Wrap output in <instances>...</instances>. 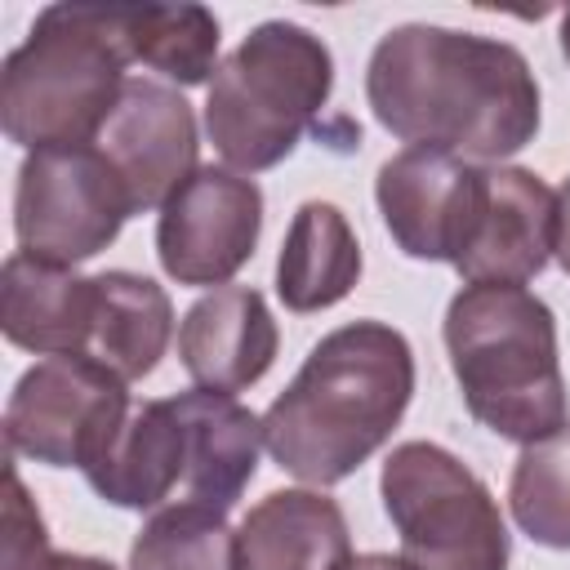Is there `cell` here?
<instances>
[{
	"label": "cell",
	"mask_w": 570,
	"mask_h": 570,
	"mask_svg": "<svg viewBox=\"0 0 570 570\" xmlns=\"http://www.w3.org/2000/svg\"><path fill=\"white\" fill-rule=\"evenodd\" d=\"M374 120L410 147L503 160L539 134V80L508 40L436 22L392 27L365 67Z\"/></svg>",
	"instance_id": "obj_1"
},
{
	"label": "cell",
	"mask_w": 570,
	"mask_h": 570,
	"mask_svg": "<svg viewBox=\"0 0 570 570\" xmlns=\"http://www.w3.org/2000/svg\"><path fill=\"white\" fill-rule=\"evenodd\" d=\"M414 396V347L387 321L330 330L267 405L263 436L281 472L307 485L352 476L401 423Z\"/></svg>",
	"instance_id": "obj_2"
},
{
	"label": "cell",
	"mask_w": 570,
	"mask_h": 570,
	"mask_svg": "<svg viewBox=\"0 0 570 570\" xmlns=\"http://www.w3.org/2000/svg\"><path fill=\"white\" fill-rule=\"evenodd\" d=\"M125 4H49L0 71V125L27 151L94 147L125 94Z\"/></svg>",
	"instance_id": "obj_3"
},
{
	"label": "cell",
	"mask_w": 570,
	"mask_h": 570,
	"mask_svg": "<svg viewBox=\"0 0 570 570\" xmlns=\"http://www.w3.org/2000/svg\"><path fill=\"white\" fill-rule=\"evenodd\" d=\"M445 352L463 405L508 441H539L566 423L557 316L525 285H463L445 307Z\"/></svg>",
	"instance_id": "obj_4"
},
{
	"label": "cell",
	"mask_w": 570,
	"mask_h": 570,
	"mask_svg": "<svg viewBox=\"0 0 570 570\" xmlns=\"http://www.w3.org/2000/svg\"><path fill=\"white\" fill-rule=\"evenodd\" d=\"M330 94V45L298 22L267 18L218 62L205 94V134L236 174H258L281 165L307 129L321 134Z\"/></svg>",
	"instance_id": "obj_5"
},
{
	"label": "cell",
	"mask_w": 570,
	"mask_h": 570,
	"mask_svg": "<svg viewBox=\"0 0 570 570\" xmlns=\"http://www.w3.org/2000/svg\"><path fill=\"white\" fill-rule=\"evenodd\" d=\"M410 570H508V525L490 485L436 441H401L379 472Z\"/></svg>",
	"instance_id": "obj_6"
},
{
	"label": "cell",
	"mask_w": 570,
	"mask_h": 570,
	"mask_svg": "<svg viewBox=\"0 0 570 570\" xmlns=\"http://www.w3.org/2000/svg\"><path fill=\"white\" fill-rule=\"evenodd\" d=\"M134 214L116 165L94 147L27 151L13 187L18 249L45 263H85L102 254Z\"/></svg>",
	"instance_id": "obj_7"
},
{
	"label": "cell",
	"mask_w": 570,
	"mask_h": 570,
	"mask_svg": "<svg viewBox=\"0 0 570 570\" xmlns=\"http://www.w3.org/2000/svg\"><path fill=\"white\" fill-rule=\"evenodd\" d=\"M129 392L98 356H45L9 392L4 445L45 468L89 472L129 419Z\"/></svg>",
	"instance_id": "obj_8"
},
{
	"label": "cell",
	"mask_w": 570,
	"mask_h": 570,
	"mask_svg": "<svg viewBox=\"0 0 570 570\" xmlns=\"http://www.w3.org/2000/svg\"><path fill=\"white\" fill-rule=\"evenodd\" d=\"M374 200L401 254L454 267L481 232L490 169L441 147H405L379 165Z\"/></svg>",
	"instance_id": "obj_9"
},
{
	"label": "cell",
	"mask_w": 570,
	"mask_h": 570,
	"mask_svg": "<svg viewBox=\"0 0 570 570\" xmlns=\"http://www.w3.org/2000/svg\"><path fill=\"white\" fill-rule=\"evenodd\" d=\"M263 191L227 165H200L156 218V258L178 285H227L258 245Z\"/></svg>",
	"instance_id": "obj_10"
},
{
	"label": "cell",
	"mask_w": 570,
	"mask_h": 570,
	"mask_svg": "<svg viewBox=\"0 0 570 570\" xmlns=\"http://www.w3.org/2000/svg\"><path fill=\"white\" fill-rule=\"evenodd\" d=\"M98 151L125 178L134 214L160 209L200 169L196 165L200 138H196L191 102L174 85L129 76L111 120L98 134Z\"/></svg>",
	"instance_id": "obj_11"
},
{
	"label": "cell",
	"mask_w": 570,
	"mask_h": 570,
	"mask_svg": "<svg viewBox=\"0 0 570 570\" xmlns=\"http://www.w3.org/2000/svg\"><path fill=\"white\" fill-rule=\"evenodd\" d=\"M281 347V330L267 312V298L249 285H218L200 294L178 321V361L196 387L245 392L254 387Z\"/></svg>",
	"instance_id": "obj_12"
},
{
	"label": "cell",
	"mask_w": 570,
	"mask_h": 570,
	"mask_svg": "<svg viewBox=\"0 0 570 570\" xmlns=\"http://www.w3.org/2000/svg\"><path fill=\"white\" fill-rule=\"evenodd\" d=\"M557 254V191L521 165L490 169V200L476 240L454 263L468 285H525Z\"/></svg>",
	"instance_id": "obj_13"
},
{
	"label": "cell",
	"mask_w": 570,
	"mask_h": 570,
	"mask_svg": "<svg viewBox=\"0 0 570 570\" xmlns=\"http://www.w3.org/2000/svg\"><path fill=\"white\" fill-rule=\"evenodd\" d=\"M94 276L67 263L9 254L0 272V330L13 347L36 356H89L94 343Z\"/></svg>",
	"instance_id": "obj_14"
},
{
	"label": "cell",
	"mask_w": 570,
	"mask_h": 570,
	"mask_svg": "<svg viewBox=\"0 0 570 570\" xmlns=\"http://www.w3.org/2000/svg\"><path fill=\"white\" fill-rule=\"evenodd\" d=\"M169 401H174V410L183 419V436H187L183 485H187L191 503L227 512L258 472V454L267 445L263 419L249 405H240L236 396L209 392V387H191Z\"/></svg>",
	"instance_id": "obj_15"
},
{
	"label": "cell",
	"mask_w": 570,
	"mask_h": 570,
	"mask_svg": "<svg viewBox=\"0 0 570 570\" xmlns=\"http://www.w3.org/2000/svg\"><path fill=\"white\" fill-rule=\"evenodd\" d=\"M240 570H343L352 530L343 508L321 490H272L236 530Z\"/></svg>",
	"instance_id": "obj_16"
},
{
	"label": "cell",
	"mask_w": 570,
	"mask_h": 570,
	"mask_svg": "<svg viewBox=\"0 0 570 570\" xmlns=\"http://www.w3.org/2000/svg\"><path fill=\"white\" fill-rule=\"evenodd\" d=\"M89 485L116 508H156L187 476V436L174 401H138L129 405L125 428L107 445V454L85 472Z\"/></svg>",
	"instance_id": "obj_17"
},
{
	"label": "cell",
	"mask_w": 570,
	"mask_h": 570,
	"mask_svg": "<svg viewBox=\"0 0 570 570\" xmlns=\"http://www.w3.org/2000/svg\"><path fill=\"white\" fill-rule=\"evenodd\" d=\"M361 281V240L347 214L330 200H303L289 218L276 258V294L289 312H321L343 303Z\"/></svg>",
	"instance_id": "obj_18"
},
{
	"label": "cell",
	"mask_w": 570,
	"mask_h": 570,
	"mask_svg": "<svg viewBox=\"0 0 570 570\" xmlns=\"http://www.w3.org/2000/svg\"><path fill=\"white\" fill-rule=\"evenodd\" d=\"M98 307H94V343L89 356H98L107 370H116L125 383L147 379L169 338H174V303L169 294L138 272H98L94 276Z\"/></svg>",
	"instance_id": "obj_19"
},
{
	"label": "cell",
	"mask_w": 570,
	"mask_h": 570,
	"mask_svg": "<svg viewBox=\"0 0 570 570\" xmlns=\"http://www.w3.org/2000/svg\"><path fill=\"white\" fill-rule=\"evenodd\" d=\"M218 40V18L205 4H125L129 58L174 80L178 89L214 80Z\"/></svg>",
	"instance_id": "obj_20"
},
{
	"label": "cell",
	"mask_w": 570,
	"mask_h": 570,
	"mask_svg": "<svg viewBox=\"0 0 570 570\" xmlns=\"http://www.w3.org/2000/svg\"><path fill=\"white\" fill-rule=\"evenodd\" d=\"M129 570H240L236 530L218 508L191 499L160 508L134 534Z\"/></svg>",
	"instance_id": "obj_21"
},
{
	"label": "cell",
	"mask_w": 570,
	"mask_h": 570,
	"mask_svg": "<svg viewBox=\"0 0 570 570\" xmlns=\"http://www.w3.org/2000/svg\"><path fill=\"white\" fill-rule=\"evenodd\" d=\"M508 508L521 534L570 552V423L521 445L508 481Z\"/></svg>",
	"instance_id": "obj_22"
},
{
	"label": "cell",
	"mask_w": 570,
	"mask_h": 570,
	"mask_svg": "<svg viewBox=\"0 0 570 570\" xmlns=\"http://www.w3.org/2000/svg\"><path fill=\"white\" fill-rule=\"evenodd\" d=\"M557 263H561V272L570 276V178H566V187L557 191V254H552Z\"/></svg>",
	"instance_id": "obj_23"
},
{
	"label": "cell",
	"mask_w": 570,
	"mask_h": 570,
	"mask_svg": "<svg viewBox=\"0 0 570 570\" xmlns=\"http://www.w3.org/2000/svg\"><path fill=\"white\" fill-rule=\"evenodd\" d=\"M343 570H410V566H405L401 552H361V557H352Z\"/></svg>",
	"instance_id": "obj_24"
},
{
	"label": "cell",
	"mask_w": 570,
	"mask_h": 570,
	"mask_svg": "<svg viewBox=\"0 0 570 570\" xmlns=\"http://www.w3.org/2000/svg\"><path fill=\"white\" fill-rule=\"evenodd\" d=\"M49 570H116V566L102 557H85V552H53Z\"/></svg>",
	"instance_id": "obj_25"
},
{
	"label": "cell",
	"mask_w": 570,
	"mask_h": 570,
	"mask_svg": "<svg viewBox=\"0 0 570 570\" xmlns=\"http://www.w3.org/2000/svg\"><path fill=\"white\" fill-rule=\"evenodd\" d=\"M561 53H566V62H570V9L561 13Z\"/></svg>",
	"instance_id": "obj_26"
}]
</instances>
